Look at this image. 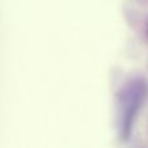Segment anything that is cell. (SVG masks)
<instances>
[{"mask_svg":"<svg viewBox=\"0 0 148 148\" xmlns=\"http://www.w3.org/2000/svg\"><path fill=\"white\" fill-rule=\"evenodd\" d=\"M148 87L142 78L130 79L117 94V126L121 139L127 140L131 135L136 114L147 96Z\"/></svg>","mask_w":148,"mask_h":148,"instance_id":"6da1fadb","label":"cell"}]
</instances>
